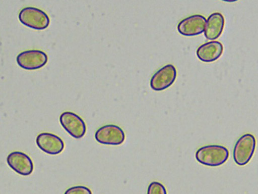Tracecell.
Masks as SVG:
<instances>
[{
	"label": "cell",
	"instance_id": "2",
	"mask_svg": "<svg viewBox=\"0 0 258 194\" xmlns=\"http://www.w3.org/2000/svg\"><path fill=\"white\" fill-rule=\"evenodd\" d=\"M18 18L23 24L36 30L45 29L50 23L49 18L45 12L32 7L23 8L20 11Z\"/></svg>",
	"mask_w": 258,
	"mask_h": 194
},
{
	"label": "cell",
	"instance_id": "1",
	"mask_svg": "<svg viewBox=\"0 0 258 194\" xmlns=\"http://www.w3.org/2000/svg\"><path fill=\"white\" fill-rule=\"evenodd\" d=\"M200 163L210 167H216L224 164L229 157L228 149L222 146L209 144L199 148L195 154Z\"/></svg>",
	"mask_w": 258,
	"mask_h": 194
},
{
	"label": "cell",
	"instance_id": "8",
	"mask_svg": "<svg viewBox=\"0 0 258 194\" xmlns=\"http://www.w3.org/2000/svg\"><path fill=\"white\" fill-rule=\"evenodd\" d=\"M7 162L10 167L21 175H29L33 171L32 160L23 152L14 151L10 153L7 158Z\"/></svg>",
	"mask_w": 258,
	"mask_h": 194
},
{
	"label": "cell",
	"instance_id": "6",
	"mask_svg": "<svg viewBox=\"0 0 258 194\" xmlns=\"http://www.w3.org/2000/svg\"><path fill=\"white\" fill-rule=\"evenodd\" d=\"M176 70L172 64H167L157 71L150 80V86L155 91H161L170 86L176 77Z\"/></svg>",
	"mask_w": 258,
	"mask_h": 194
},
{
	"label": "cell",
	"instance_id": "13",
	"mask_svg": "<svg viewBox=\"0 0 258 194\" xmlns=\"http://www.w3.org/2000/svg\"><path fill=\"white\" fill-rule=\"evenodd\" d=\"M147 194H167V191L161 183L153 181L148 187Z\"/></svg>",
	"mask_w": 258,
	"mask_h": 194
},
{
	"label": "cell",
	"instance_id": "4",
	"mask_svg": "<svg viewBox=\"0 0 258 194\" xmlns=\"http://www.w3.org/2000/svg\"><path fill=\"white\" fill-rule=\"evenodd\" d=\"M59 122L64 130L72 137L81 138L85 134L86 126L84 120L76 114L64 112L59 117Z\"/></svg>",
	"mask_w": 258,
	"mask_h": 194
},
{
	"label": "cell",
	"instance_id": "10",
	"mask_svg": "<svg viewBox=\"0 0 258 194\" xmlns=\"http://www.w3.org/2000/svg\"><path fill=\"white\" fill-rule=\"evenodd\" d=\"M36 142L41 150L52 155L60 153L64 147V142L60 137L49 132L39 134L36 137Z\"/></svg>",
	"mask_w": 258,
	"mask_h": 194
},
{
	"label": "cell",
	"instance_id": "11",
	"mask_svg": "<svg viewBox=\"0 0 258 194\" xmlns=\"http://www.w3.org/2000/svg\"><path fill=\"white\" fill-rule=\"evenodd\" d=\"M223 46L218 41H211L201 45L197 49L198 58L204 62H212L217 60L222 54Z\"/></svg>",
	"mask_w": 258,
	"mask_h": 194
},
{
	"label": "cell",
	"instance_id": "12",
	"mask_svg": "<svg viewBox=\"0 0 258 194\" xmlns=\"http://www.w3.org/2000/svg\"><path fill=\"white\" fill-rule=\"evenodd\" d=\"M224 23V18L221 13L211 14L207 20L204 32L205 37L210 40L218 38L223 31Z\"/></svg>",
	"mask_w": 258,
	"mask_h": 194
},
{
	"label": "cell",
	"instance_id": "9",
	"mask_svg": "<svg viewBox=\"0 0 258 194\" xmlns=\"http://www.w3.org/2000/svg\"><path fill=\"white\" fill-rule=\"evenodd\" d=\"M206 22L203 16L193 15L181 20L177 25V30L184 36L197 35L205 31Z\"/></svg>",
	"mask_w": 258,
	"mask_h": 194
},
{
	"label": "cell",
	"instance_id": "3",
	"mask_svg": "<svg viewBox=\"0 0 258 194\" xmlns=\"http://www.w3.org/2000/svg\"><path fill=\"white\" fill-rule=\"evenodd\" d=\"M256 140L251 134L241 136L236 141L233 149L234 162L239 166L246 165L250 160L255 150Z\"/></svg>",
	"mask_w": 258,
	"mask_h": 194
},
{
	"label": "cell",
	"instance_id": "14",
	"mask_svg": "<svg viewBox=\"0 0 258 194\" xmlns=\"http://www.w3.org/2000/svg\"><path fill=\"white\" fill-rule=\"evenodd\" d=\"M64 194H92L90 188L83 185L72 186L67 189Z\"/></svg>",
	"mask_w": 258,
	"mask_h": 194
},
{
	"label": "cell",
	"instance_id": "7",
	"mask_svg": "<svg viewBox=\"0 0 258 194\" xmlns=\"http://www.w3.org/2000/svg\"><path fill=\"white\" fill-rule=\"evenodd\" d=\"M47 60L46 53L37 50L22 52L17 57L18 65L26 70L39 69L46 64Z\"/></svg>",
	"mask_w": 258,
	"mask_h": 194
},
{
	"label": "cell",
	"instance_id": "5",
	"mask_svg": "<svg viewBox=\"0 0 258 194\" xmlns=\"http://www.w3.org/2000/svg\"><path fill=\"white\" fill-rule=\"evenodd\" d=\"M95 138L100 143L117 146L125 139L123 130L114 124H108L99 128L95 132Z\"/></svg>",
	"mask_w": 258,
	"mask_h": 194
}]
</instances>
